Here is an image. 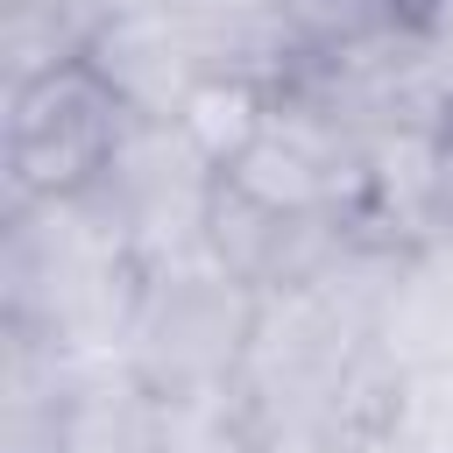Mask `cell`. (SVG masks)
<instances>
[{
    "mask_svg": "<svg viewBox=\"0 0 453 453\" xmlns=\"http://www.w3.org/2000/svg\"><path fill=\"white\" fill-rule=\"evenodd\" d=\"M120 127L127 106L92 64H64L35 85H14L0 113V205L92 191Z\"/></svg>",
    "mask_w": 453,
    "mask_h": 453,
    "instance_id": "3",
    "label": "cell"
},
{
    "mask_svg": "<svg viewBox=\"0 0 453 453\" xmlns=\"http://www.w3.org/2000/svg\"><path fill=\"white\" fill-rule=\"evenodd\" d=\"M85 354L0 333V453H64Z\"/></svg>",
    "mask_w": 453,
    "mask_h": 453,
    "instance_id": "6",
    "label": "cell"
},
{
    "mask_svg": "<svg viewBox=\"0 0 453 453\" xmlns=\"http://www.w3.org/2000/svg\"><path fill=\"white\" fill-rule=\"evenodd\" d=\"M361 453H403L396 439H382V432H361Z\"/></svg>",
    "mask_w": 453,
    "mask_h": 453,
    "instance_id": "14",
    "label": "cell"
},
{
    "mask_svg": "<svg viewBox=\"0 0 453 453\" xmlns=\"http://www.w3.org/2000/svg\"><path fill=\"white\" fill-rule=\"evenodd\" d=\"M255 311H262V290L241 283L212 248L205 255H177V262H149L134 319L120 333V361L156 396L226 389V382H241V361H248V340H255Z\"/></svg>",
    "mask_w": 453,
    "mask_h": 453,
    "instance_id": "2",
    "label": "cell"
},
{
    "mask_svg": "<svg viewBox=\"0 0 453 453\" xmlns=\"http://www.w3.org/2000/svg\"><path fill=\"white\" fill-rule=\"evenodd\" d=\"M368 432L396 439L403 453H453V361H446V368L389 375Z\"/></svg>",
    "mask_w": 453,
    "mask_h": 453,
    "instance_id": "10",
    "label": "cell"
},
{
    "mask_svg": "<svg viewBox=\"0 0 453 453\" xmlns=\"http://www.w3.org/2000/svg\"><path fill=\"white\" fill-rule=\"evenodd\" d=\"M142 276L149 262L92 191L0 205V333L64 354H120Z\"/></svg>",
    "mask_w": 453,
    "mask_h": 453,
    "instance_id": "1",
    "label": "cell"
},
{
    "mask_svg": "<svg viewBox=\"0 0 453 453\" xmlns=\"http://www.w3.org/2000/svg\"><path fill=\"white\" fill-rule=\"evenodd\" d=\"M439 219L453 234V113L439 120Z\"/></svg>",
    "mask_w": 453,
    "mask_h": 453,
    "instance_id": "12",
    "label": "cell"
},
{
    "mask_svg": "<svg viewBox=\"0 0 453 453\" xmlns=\"http://www.w3.org/2000/svg\"><path fill=\"white\" fill-rule=\"evenodd\" d=\"M411 7L418 0H283L276 14H283V35H290L297 64H311V57H333V50H354L368 35L403 28Z\"/></svg>",
    "mask_w": 453,
    "mask_h": 453,
    "instance_id": "11",
    "label": "cell"
},
{
    "mask_svg": "<svg viewBox=\"0 0 453 453\" xmlns=\"http://www.w3.org/2000/svg\"><path fill=\"white\" fill-rule=\"evenodd\" d=\"M269 99H276V85H262V78H234V71H219V78H205L184 106H177V127L219 163V170H234L241 163V149L262 134V120H269Z\"/></svg>",
    "mask_w": 453,
    "mask_h": 453,
    "instance_id": "9",
    "label": "cell"
},
{
    "mask_svg": "<svg viewBox=\"0 0 453 453\" xmlns=\"http://www.w3.org/2000/svg\"><path fill=\"white\" fill-rule=\"evenodd\" d=\"M219 184H226V170L177 120L127 113L92 198L120 219V234L134 241L142 262H177V255H205Z\"/></svg>",
    "mask_w": 453,
    "mask_h": 453,
    "instance_id": "4",
    "label": "cell"
},
{
    "mask_svg": "<svg viewBox=\"0 0 453 453\" xmlns=\"http://www.w3.org/2000/svg\"><path fill=\"white\" fill-rule=\"evenodd\" d=\"M99 28H106L99 0H0V85L14 92L64 64H85Z\"/></svg>",
    "mask_w": 453,
    "mask_h": 453,
    "instance_id": "7",
    "label": "cell"
},
{
    "mask_svg": "<svg viewBox=\"0 0 453 453\" xmlns=\"http://www.w3.org/2000/svg\"><path fill=\"white\" fill-rule=\"evenodd\" d=\"M205 7H226V14H276L283 0H205Z\"/></svg>",
    "mask_w": 453,
    "mask_h": 453,
    "instance_id": "13",
    "label": "cell"
},
{
    "mask_svg": "<svg viewBox=\"0 0 453 453\" xmlns=\"http://www.w3.org/2000/svg\"><path fill=\"white\" fill-rule=\"evenodd\" d=\"M149 453H262V418H255V403L241 396V382L156 396Z\"/></svg>",
    "mask_w": 453,
    "mask_h": 453,
    "instance_id": "8",
    "label": "cell"
},
{
    "mask_svg": "<svg viewBox=\"0 0 453 453\" xmlns=\"http://www.w3.org/2000/svg\"><path fill=\"white\" fill-rule=\"evenodd\" d=\"M361 177H368V142L297 78L276 85L262 134L226 170V184L248 191L255 205H276L297 219H347V226L361 212Z\"/></svg>",
    "mask_w": 453,
    "mask_h": 453,
    "instance_id": "5",
    "label": "cell"
}]
</instances>
